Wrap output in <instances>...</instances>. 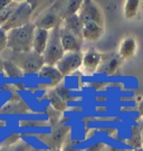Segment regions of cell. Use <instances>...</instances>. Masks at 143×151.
I'll use <instances>...</instances> for the list:
<instances>
[{
	"mask_svg": "<svg viewBox=\"0 0 143 151\" xmlns=\"http://www.w3.org/2000/svg\"><path fill=\"white\" fill-rule=\"evenodd\" d=\"M29 146L24 141H18L15 145L8 147H0V151H28Z\"/></svg>",
	"mask_w": 143,
	"mask_h": 151,
	"instance_id": "24",
	"label": "cell"
},
{
	"mask_svg": "<svg viewBox=\"0 0 143 151\" xmlns=\"http://www.w3.org/2000/svg\"><path fill=\"white\" fill-rule=\"evenodd\" d=\"M6 60H11L16 64L24 73H38L45 65V60L42 55L37 54L36 52H25V53H16L9 50L8 57Z\"/></svg>",
	"mask_w": 143,
	"mask_h": 151,
	"instance_id": "2",
	"label": "cell"
},
{
	"mask_svg": "<svg viewBox=\"0 0 143 151\" xmlns=\"http://www.w3.org/2000/svg\"><path fill=\"white\" fill-rule=\"evenodd\" d=\"M133 151H143V147H140V148H137V149H134Z\"/></svg>",
	"mask_w": 143,
	"mask_h": 151,
	"instance_id": "31",
	"label": "cell"
},
{
	"mask_svg": "<svg viewBox=\"0 0 143 151\" xmlns=\"http://www.w3.org/2000/svg\"><path fill=\"white\" fill-rule=\"evenodd\" d=\"M62 2L58 1L55 2L52 7H49L47 10H45L40 16L37 18L36 22H34L35 26L38 28H42L46 30H52L54 28L58 27L62 25V16H60V8H62Z\"/></svg>",
	"mask_w": 143,
	"mask_h": 151,
	"instance_id": "5",
	"label": "cell"
},
{
	"mask_svg": "<svg viewBox=\"0 0 143 151\" xmlns=\"http://www.w3.org/2000/svg\"><path fill=\"white\" fill-rule=\"evenodd\" d=\"M102 56H103L102 53H98L94 49L87 50L83 55V64H82L85 73L94 74L96 72H98V68L102 63Z\"/></svg>",
	"mask_w": 143,
	"mask_h": 151,
	"instance_id": "10",
	"label": "cell"
},
{
	"mask_svg": "<svg viewBox=\"0 0 143 151\" xmlns=\"http://www.w3.org/2000/svg\"><path fill=\"white\" fill-rule=\"evenodd\" d=\"M69 132V127L67 125H60L58 128L54 129L53 133L48 137V139L46 140L47 145L52 149H59L60 146L64 143L65 138L67 137Z\"/></svg>",
	"mask_w": 143,
	"mask_h": 151,
	"instance_id": "15",
	"label": "cell"
},
{
	"mask_svg": "<svg viewBox=\"0 0 143 151\" xmlns=\"http://www.w3.org/2000/svg\"><path fill=\"white\" fill-rule=\"evenodd\" d=\"M130 151H133V150H130Z\"/></svg>",
	"mask_w": 143,
	"mask_h": 151,
	"instance_id": "34",
	"label": "cell"
},
{
	"mask_svg": "<svg viewBox=\"0 0 143 151\" xmlns=\"http://www.w3.org/2000/svg\"><path fill=\"white\" fill-rule=\"evenodd\" d=\"M138 110L139 112H140V114L143 116V99L140 101V103H139V106H138Z\"/></svg>",
	"mask_w": 143,
	"mask_h": 151,
	"instance_id": "29",
	"label": "cell"
},
{
	"mask_svg": "<svg viewBox=\"0 0 143 151\" xmlns=\"http://www.w3.org/2000/svg\"><path fill=\"white\" fill-rule=\"evenodd\" d=\"M48 97H49L50 104H52V106L54 108L55 111H57V112H63V111L66 110L67 103H66L65 100H63L62 97L59 96L55 90H50V91L48 92Z\"/></svg>",
	"mask_w": 143,
	"mask_h": 151,
	"instance_id": "20",
	"label": "cell"
},
{
	"mask_svg": "<svg viewBox=\"0 0 143 151\" xmlns=\"http://www.w3.org/2000/svg\"><path fill=\"white\" fill-rule=\"evenodd\" d=\"M2 68H4V72H5L7 77H10V78H22L25 76V73L16 64H14L9 60H2Z\"/></svg>",
	"mask_w": 143,
	"mask_h": 151,
	"instance_id": "19",
	"label": "cell"
},
{
	"mask_svg": "<svg viewBox=\"0 0 143 151\" xmlns=\"http://www.w3.org/2000/svg\"><path fill=\"white\" fill-rule=\"evenodd\" d=\"M60 26H62L64 29L68 30V32H70L72 34H74V35H76V36H78L80 38L83 39V37H82L83 22H82V20L80 19V17H78L77 14L74 15V16L69 17L67 19H65V20H63Z\"/></svg>",
	"mask_w": 143,
	"mask_h": 151,
	"instance_id": "16",
	"label": "cell"
},
{
	"mask_svg": "<svg viewBox=\"0 0 143 151\" xmlns=\"http://www.w3.org/2000/svg\"><path fill=\"white\" fill-rule=\"evenodd\" d=\"M82 1H63L62 2V8H60V16L62 20H65L69 17L74 16L76 14H78Z\"/></svg>",
	"mask_w": 143,
	"mask_h": 151,
	"instance_id": "17",
	"label": "cell"
},
{
	"mask_svg": "<svg viewBox=\"0 0 143 151\" xmlns=\"http://www.w3.org/2000/svg\"><path fill=\"white\" fill-rule=\"evenodd\" d=\"M18 4H19V1H11L6 8L0 10V27H2L6 22H8V19L10 18L11 14L15 11Z\"/></svg>",
	"mask_w": 143,
	"mask_h": 151,
	"instance_id": "22",
	"label": "cell"
},
{
	"mask_svg": "<svg viewBox=\"0 0 143 151\" xmlns=\"http://www.w3.org/2000/svg\"><path fill=\"white\" fill-rule=\"evenodd\" d=\"M83 53L82 52H68L65 53L64 56L56 64L59 73L65 76L72 75L76 70L82 67L83 64Z\"/></svg>",
	"mask_w": 143,
	"mask_h": 151,
	"instance_id": "6",
	"label": "cell"
},
{
	"mask_svg": "<svg viewBox=\"0 0 143 151\" xmlns=\"http://www.w3.org/2000/svg\"><path fill=\"white\" fill-rule=\"evenodd\" d=\"M36 26L32 22L19 28L7 32L8 44L7 48L16 53H25L32 50V39Z\"/></svg>",
	"mask_w": 143,
	"mask_h": 151,
	"instance_id": "1",
	"label": "cell"
},
{
	"mask_svg": "<svg viewBox=\"0 0 143 151\" xmlns=\"http://www.w3.org/2000/svg\"><path fill=\"white\" fill-rule=\"evenodd\" d=\"M60 42L63 45V48L65 53L68 52H82V45L83 39L76 36L70 32L64 29L60 26Z\"/></svg>",
	"mask_w": 143,
	"mask_h": 151,
	"instance_id": "9",
	"label": "cell"
},
{
	"mask_svg": "<svg viewBox=\"0 0 143 151\" xmlns=\"http://www.w3.org/2000/svg\"><path fill=\"white\" fill-rule=\"evenodd\" d=\"M48 39H49V30L36 27L32 39V50L36 52L37 54L42 55L47 47Z\"/></svg>",
	"mask_w": 143,
	"mask_h": 151,
	"instance_id": "14",
	"label": "cell"
},
{
	"mask_svg": "<svg viewBox=\"0 0 143 151\" xmlns=\"http://www.w3.org/2000/svg\"><path fill=\"white\" fill-rule=\"evenodd\" d=\"M104 34V26L94 22H88L83 24L82 37L87 42H96L103 36Z\"/></svg>",
	"mask_w": 143,
	"mask_h": 151,
	"instance_id": "13",
	"label": "cell"
},
{
	"mask_svg": "<svg viewBox=\"0 0 143 151\" xmlns=\"http://www.w3.org/2000/svg\"><path fill=\"white\" fill-rule=\"evenodd\" d=\"M78 17L83 24L88 22H94L100 24L101 26H104V15L102 8L95 1H88L85 0L82 1L80 10H78Z\"/></svg>",
	"mask_w": 143,
	"mask_h": 151,
	"instance_id": "7",
	"label": "cell"
},
{
	"mask_svg": "<svg viewBox=\"0 0 143 151\" xmlns=\"http://www.w3.org/2000/svg\"><path fill=\"white\" fill-rule=\"evenodd\" d=\"M64 54H65V50L60 42V26H58L49 30V39H48L47 47L42 54V57L46 65L56 66Z\"/></svg>",
	"mask_w": 143,
	"mask_h": 151,
	"instance_id": "4",
	"label": "cell"
},
{
	"mask_svg": "<svg viewBox=\"0 0 143 151\" xmlns=\"http://www.w3.org/2000/svg\"><path fill=\"white\" fill-rule=\"evenodd\" d=\"M103 149H104V145L103 143H96L94 146L87 148L85 151H102Z\"/></svg>",
	"mask_w": 143,
	"mask_h": 151,
	"instance_id": "27",
	"label": "cell"
},
{
	"mask_svg": "<svg viewBox=\"0 0 143 151\" xmlns=\"http://www.w3.org/2000/svg\"><path fill=\"white\" fill-rule=\"evenodd\" d=\"M12 0H0V10H2L7 6L10 4Z\"/></svg>",
	"mask_w": 143,
	"mask_h": 151,
	"instance_id": "28",
	"label": "cell"
},
{
	"mask_svg": "<svg viewBox=\"0 0 143 151\" xmlns=\"http://www.w3.org/2000/svg\"><path fill=\"white\" fill-rule=\"evenodd\" d=\"M110 151H124V150H120V149H114V148H112Z\"/></svg>",
	"mask_w": 143,
	"mask_h": 151,
	"instance_id": "32",
	"label": "cell"
},
{
	"mask_svg": "<svg viewBox=\"0 0 143 151\" xmlns=\"http://www.w3.org/2000/svg\"><path fill=\"white\" fill-rule=\"evenodd\" d=\"M49 151H64V150H60V149H52V150Z\"/></svg>",
	"mask_w": 143,
	"mask_h": 151,
	"instance_id": "33",
	"label": "cell"
},
{
	"mask_svg": "<svg viewBox=\"0 0 143 151\" xmlns=\"http://www.w3.org/2000/svg\"><path fill=\"white\" fill-rule=\"evenodd\" d=\"M141 1L139 0H129L124 5V16L126 19H133L137 17L139 10H140Z\"/></svg>",
	"mask_w": 143,
	"mask_h": 151,
	"instance_id": "21",
	"label": "cell"
},
{
	"mask_svg": "<svg viewBox=\"0 0 143 151\" xmlns=\"http://www.w3.org/2000/svg\"><path fill=\"white\" fill-rule=\"evenodd\" d=\"M38 76L42 80L48 81V86L50 87H56L57 85H59L64 78V76L59 73L56 66H50V65L46 64L38 72Z\"/></svg>",
	"mask_w": 143,
	"mask_h": 151,
	"instance_id": "11",
	"label": "cell"
},
{
	"mask_svg": "<svg viewBox=\"0 0 143 151\" xmlns=\"http://www.w3.org/2000/svg\"><path fill=\"white\" fill-rule=\"evenodd\" d=\"M129 143L132 147H134V149L143 147L142 137H141V131H140L139 125H133L132 127V129H131V137H130Z\"/></svg>",
	"mask_w": 143,
	"mask_h": 151,
	"instance_id": "23",
	"label": "cell"
},
{
	"mask_svg": "<svg viewBox=\"0 0 143 151\" xmlns=\"http://www.w3.org/2000/svg\"><path fill=\"white\" fill-rule=\"evenodd\" d=\"M27 111H28V106L22 101H10V102L6 103L5 105L0 109L1 114L26 113Z\"/></svg>",
	"mask_w": 143,
	"mask_h": 151,
	"instance_id": "18",
	"label": "cell"
},
{
	"mask_svg": "<svg viewBox=\"0 0 143 151\" xmlns=\"http://www.w3.org/2000/svg\"><path fill=\"white\" fill-rule=\"evenodd\" d=\"M139 128H140V131H141V137H142V143H143V120L140 121V123H139Z\"/></svg>",
	"mask_w": 143,
	"mask_h": 151,
	"instance_id": "30",
	"label": "cell"
},
{
	"mask_svg": "<svg viewBox=\"0 0 143 151\" xmlns=\"http://www.w3.org/2000/svg\"><path fill=\"white\" fill-rule=\"evenodd\" d=\"M123 60L117 53H107L102 56V63L98 68V73H103L105 75H114L119 73V70L122 65Z\"/></svg>",
	"mask_w": 143,
	"mask_h": 151,
	"instance_id": "8",
	"label": "cell"
},
{
	"mask_svg": "<svg viewBox=\"0 0 143 151\" xmlns=\"http://www.w3.org/2000/svg\"><path fill=\"white\" fill-rule=\"evenodd\" d=\"M7 44H8L7 32H5L2 28L0 27V54L7 48Z\"/></svg>",
	"mask_w": 143,
	"mask_h": 151,
	"instance_id": "26",
	"label": "cell"
},
{
	"mask_svg": "<svg viewBox=\"0 0 143 151\" xmlns=\"http://www.w3.org/2000/svg\"><path fill=\"white\" fill-rule=\"evenodd\" d=\"M18 141H20V134H18V133H12V134L9 135V137H8V138H7L2 143H1V147L11 146V145L17 143Z\"/></svg>",
	"mask_w": 143,
	"mask_h": 151,
	"instance_id": "25",
	"label": "cell"
},
{
	"mask_svg": "<svg viewBox=\"0 0 143 151\" xmlns=\"http://www.w3.org/2000/svg\"><path fill=\"white\" fill-rule=\"evenodd\" d=\"M137 48H138L137 38L134 37V36L129 35V36L123 38L122 42L120 43L117 54H119V56L121 57L122 60H130V58H132L133 56L135 55Z\"/></svg>",
	"mask_w": 143,
	"mask_h": 151,
	"instance_id": "12",
	"label": "cell"
},
{
	"mask_svg": "<svg viewBox=\"0 0 143 151\" xmlns=\"http://www.w3.org/2000/svg\"><path fill=\"white\" fill-rule=\"evenodd\" d=\"M35 6H36L35 2L20 1L18 4V6H17V8L15 9V11L11 14V16L8 19V22H6L1 28L5 32H9L11 29L22 27V26H25L27 24H29L30 19H32Z\"/></svg>",
	"mask_w": 143,
	"mask_h": 151,
	"instance_id": "3",
	"label": "cell"
}]
</instances>
